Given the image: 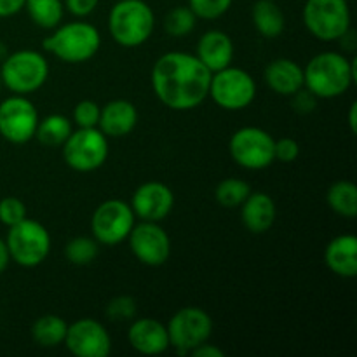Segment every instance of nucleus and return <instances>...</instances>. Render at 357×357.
<instances>
[{
    "instance_id": "nucleus-1",
    "label": "nucleus",
    "mask_w": 357,
    "mask_h": 357,
    "mask_svg": "<svg viewBox=\"0 0 357 357\" xmlns=\"http://www.w3.org/2000/svg\"><path fill=\"white\" fill-rule=\"evenodd\" d=\"M213 73L188 52H166L152 68V89L164 107L176 112L197 108L209 94Z\"/></svg>"
},
{
    "instance_id": "nucleus-2",
    "label": "nucleus",
    "mask_w": 357,
    "mask_h": 357,
    "mask_svg": "<svg viewBox=\"0 0 357 357\" xmlns=\"http://www.w3.org/2000/svg\"><path fill=\"white\" fill-rule=\"evenodd\" d=\"M357 61L349 59L340 52H321L316 54L303 68V87L319 100H331L347 93L356 82Z\"/></svg>"
},
{
    "instance_id": "nucleus-3",
    "label": "nucleus",
    "mask_w": 357,
    "mask_h": 357,
    "mask_svg": "<svg viewBox=\"0 0 357 357\" xmlns=\"http://www.w3.org/2000/svg\"><path fill=\"white\" fill-rule=\"evenodd\" d=\"M101 45V35L96 26L86 21H72L58 24L49 37L44 38L42 47L65 63L89 61L96 56Z\"/></svg>"
},
{
    "instance_id": "nucleus-4",
    "label": "nucleus",
    "mask_w": 357,
    "mask_h": 357,
    "mask_svg": "<svg viewBox=\"0 0 357 357\" xmlns=\"http://www.w3.org/2000/svg\"><path fill=\"white\" fill-rule=\"evenodd\" d=\"M155 28L152 7L143 0H119L108 16L112 38L122 47H139Z\"/></svg>"
},
{
    "instance_id": "nucleus-5",
    "label": "nucleus",
    "mask_w": 357,
    "mask_h": 357,
    "mask_svg": "<svg viewBox=\"0 0 357 357\" xmlns=\"http://www.w3.org/2000/svg\"><path fill=\"white\" fill-rule=\"evenodd\" d=\"M47 77V59L33 49H21L13 54H7L0 66L2 86L21 96H26V94L40 89Z\"/></svg>"
},
{
    "instance_id": "nucleus-6",
    "label": "nucleus",
    "mask_w": 357,
    "mask_h": 357,
    "mask_svg": "<svg viewBox=\"0 0 357 357\" xmlns=\"http://www.w3.org/2000/svg\"><path fill=\"white\" fill-rule=\"evenodd\" d=\"M6 244L10 260L21 267L33 268L47 258L51 251V236L42 223L24 218L23 222L9 227Z\"/></svg>"
},
{
    "instance_id": "nucleus-7",
    "label": "nucleus",
    "mask_w": 357,
    "mask_h": 357,
    "mask_svg": "<svg viewBox=\"0 0 357 357\" xmlns=\"http://www.w3.org/2000/svg\"><path fill=\"white\" fill-rule=\"evenodd\" d=\"M208 96L223 110L239 112L255 101L257 82L246 70L230 65L213 73Z\"/></svg>"
},
{
    "instance_id": "nucleus-8",
    "label": "nucleus",
    "mask_w": 357,
    "mask_h": 357,
    "mask_svg": "<svg viewBox=\"0 0 357 357\" xmlns=\"http://www.w3.org/2000/svg\"><path fill=\"white\" fill-rule=\"evenodd\" d=\"M307 30L323 42L338 40L351 30V9L347 0H307L303 7Z\"/></svg>"
},
{
    "instance_id": "nucleus-9",
    "label": "nucleus",
    "mask_w": 357,
    "mask_h": 357,
    "mask_svg": "<svg viewBox=\"0 0 357 357\" xmlns=\"http://www.w3.org/2000/svg\"><path fill=\"white\" fill-rule=\"evenodd\" d=\"M63 159L79 173L96 171L108 159V139L98 128H79L63 143Z\"/></svg>"
},
{
    "instance_id": "nucleus-10",
    "label": "nucleus",
    "mask_w": 357,
    "mask_h": 357,
    "mask_svg": "<svg viewBox=\"0 0 357 357\" xmlns=\"http://www.w3.org/2000/svg\"><path fill=\"white\" fill-rule=\"evenodd\" d=\"M166 328L169 347H173L178 356H190L195 347L211 338L213 321L206 310L199 307H185L173 314Z\"/></svg>"
},
{
    "instance_id": "nucleus-11",
    "label": "nucleus",
    "mask_w": 357,
    "mask_h": 357,
    "mask_svg": "<svg viewBox=\"0 0 357 357\" xmlns=\"http://www.w3.org/2000/svg\"><path fill=\"white\" fill-rule=\"evenodd\" d=\"M275 139L265 129L248 126L237 129L229 143V150L237 166L250 171H260L275 160Z\"/></svg>"
},
{
    "instance_id": "nucleus-12",
    "label": "nucleus",
    "mask_w": 357,
    "mask_h": 357,
    "mask_svg": "<svg viewBox=\"0 0 357 357\" xmlns=\"http://www.w3.org/2000/svg\"><path fill=\"white\" fill-rule=\"evenodd\" d=\"M135 227V213L131 204L121 199L105 201L94 209L91 218V230L98 244L115 246L128 239L129 232Z\"/></svg>"
},
{
    "instance_id": "nucleus-13",
    "label": "nucleus",
    "mask_w": 357,
    "mask_h": 357,
    "mask_svg": "<svg viewBox=\"0 0 357 357\" xmlns=\"http://www.w3.org/2000/svg\"><path fill=\"white\" fill-rule=\"evenodd\" d=\"M38 121L37 108L21 94H14L0 103V135L9 143L23 145L33 139Z\"/></svg>"
},
{
    "instance_id": "nucleus-14",
    "label": "nucleus",
    "mask_w": 357,
    "mask_h": 357,
    "mask_svg": "<svg viewBox=\"0 0 357 357\" xmlns=\"http://www.w3.org/2000/svg\"><path fill=\"white\" fill-rule=\"evenodd\" d=\"M132 255L149 267H160L171 255V239L159 222H142L128 236Z\"/></svg>"
},
{
    "instance_id": "nucleus-15",
    "label": "nucleus",
    "mask_w": 357,
    "mask_h": 357,
    "mask_svg": "<svg viewBox=\"0 0 357 357\" xmlns=\"http://www.w3.org/2000/svg\"><path fill=\"white\" fill-rule=\"evenodd\" d=\"M63 344L77 357H107L112 351L110 335L103 324L87 317L68 324Z\"/></svg>"
},
{
    "instance_id": "nucleus-16",
    "label": "nucleus",
    "mask_w": 357,
    "mask_h": 357,
    "mask_svg": "<svg viewBox=\"0 0 357 357\" xmlns=\"http://www.w3.org/2000/svg\"><path fill=\"white\" fill-rule=\"evenodd\" d=\"M174 206V194L160 181H146L139 185L131 199L135 216L142 222H162Z\"/></svg>"
},
{
    "instance_id": "nucleus-17",
    "label": "nucleus",
    "mask_w": 357,
    "mask_h": 357,
    "mask_svg": "<svg viewBox=\"0 0 357 357\" xmlns=\"http://www.w3.org/2000/svg\"><path fill=\"white\" fill-rule=\"evenodd\" d=\"M128 340L136 352L145 356H159L169 349L166 324L152 317L136 319L129 328Z\"/></svg>"
},
{
    "instance_id": "nucleus-18",
    "label": "nucleus",
    "mask_w": 357,
    "mask_h": 357,
    "mask_svg": "<svg viewBox=\"0 0 357 357\" xmlns=\"http://www.w3.org/2000/svg\"><path fill=\"white\" fill-rule=\"evenodd\" d=\"M199 61L211 73L232 65L234 44L232 38L222 30H209L199 38L197 54Z\"/></svg>"
},
{
    "instance_id": "nucleus-19",
    "label": "nucleus",
    "mask_w": 357,
    "mask_h": 357,
    "mask_svg": "<svg viewBox=\"0 0 357 357\" xmlns=\"http://www.w3.org/2000/svg\"><path fill=\"white\" fill-rule=\"evenodd\" d=\"M138 124V110L128 100H114L105 105L100 112L98 129L107 138L128 136Z\"/></svg>"
},
{
    "instance_id": "nucleus-20",
    "label": "nucleus",
    "mask_w": 357,
    "mask_h": 357,
    "mask_svg": "<svg viewBox=\"0 0 357 357\" xmlns=\"http://www.w3.org/2000/svg\"><path fill=\"white\" fill-rule=\"evenodd\" d=\"M324 264L338 278L352 279L357 275V239L351 234L337 236L324 250Z\"/></svg>"
},
{
    "instance_id": "nucleus-21",
    "label": "nucleus",
    "mask_w": 357,
    "mask_h": 357,
    "mask_svg": "<svg viewBox=\"0 0 357 357\" xmlns=\"http://www.w3.org/2000/svg\"><path fill=\"white\" fill-rule=\"evenodd\" d=\"M239 208L244 227L250 232L264 234L274 225L278 209L274 199L265 192H251Z\"/></svg>"
},
{
    "instance_id": "nucleus-22",
    "label": "nucleus",
    "mask_w": 357,
    "mask_h": 357,
    "mask_svg": "<svg viewBox=\"0 0 357 357\" xmlns=\"http://www.w3.org/2000/svg\"><path fill=\"white\" fill-rule=\"evenodd\" d=\"M265 82L274 93L291 96L303 87V68L293 59H274L265 68Z\"/></svg>"
},
{
    "instance_id": "nucleus-23",
    "label": "nucleus",
    "mask_w": 357,
    "mask_h": 357,
    "mask_svg": "<svg viewBox=\"0 0 357 357\" xmlns=\"http://www.w3.org/2000/svg\"><path fill=\"white\" fill-rule=\"evenodd\" d=\"M251 20L258 33L265 38L279 37L286 26L284 14L274 0H258L251 10Z\"/></svg>"
},
{
    "instance_id": "nucleus-24",
    "label": "nucleus",
    "mask_w": 357,
    "mask_h": 357,
    "mask_svg": "<svg viewBox=\"0 0 357 357\" xmlns=\"http://www.w3.org/2000/svg\"><path fill=\"white\" fill-rule=\"evenodd\" d=\"M68 323L56 314L40 316L31 326V338L40 347H58L65 342Z\"/></svg>"
},
{
    "instance_id": "nucleus-25",
    "label": "nucleus",
    "mask_w": 357,
    "mask_h": 357,
    "mask_svg": "<svg viewBox=\"0 0 357 357\" xmlns=\"http://www.w3.org/2000/svg\"><path fill=\"white\" fill-rule=\"evenodd\" d=\"M24 9L37 26L54 30L63 21L65 3L63 0H24Z\"/></svg>"
},
{
    "instance_id": "nucleus-26",
    "label": "nucleus",
    "mask_w": 357,
    "mask_h": 357,
    "mask_svg": "<svg viewBox=\"0 0 357 357\" xmlns=\"http://www.w3.org/2000/svg\"><path fill=\"white\" fill-rule=\"evenodd\" d=\"M326 201L337 215L344 216V218H356L357 216V187L352 181H335L328 188Z\"/></svg>"
},
{
    "instance_id": "nucleus-27",
    "label": "nucleus",
    "mask_w": 357,
    "mask_h": 357,
    "mask_svg": "<svg viewBox=\"0 0 357 357\" xmlns=\"http://www.w3.org/2000/svg\"><path fill=\"white\" fill-rule=\"evenodd\" d=\"M72 132V124L65 115L52 114L38 121L35 138L44 146H61Z\"/></svg>"
},
{
    "instance_id": "nucleus-28",
    "label": "nucleus",
    "mask_w": 357,
    "mask_h": 357,
    "mask_svg": "<svg viewBox=\"0 0 357 357\" xmlns=\"http://www.w3.org/2000/svg\"><path fill=\"white\" fill-rule=\"evenodd\" d=\"M250 194L251 187L248 181L239 180V178H225L216 187L215 199L223 208H239Z\"/></svg>"
},
{
    "instance_id": "nucleus-29",
    "label": "nucleus",
    "mask_w": 357,
    "mask_h": 357,
    "mask_svg": "<svg viewBox=\"0 0 357 357\" xmlns=\"http://www.w3.org/2000/svg\"><path fill=\"white\" fill-rule=\"evenodd\" d=\"M195 24H197V16L188 6L174 7L166 14V20H164V28H166L167 35L178 38L192 33Z\"/></svg>"
},
{
    "instance_id": "nucleus-30",
    "label": "nucleus",
    "mask_w": 357,
    "mask_h": 357,
    "mask_svg": "<svg viewBox=\"0 0 357 357\" xmlns=\"http://www.w3.org/2000/svg\"><path fill=\"white\" fill-rule=\"evenodd\" d=\"M98 253H100V246H98L96 239L91 237H73L68 244L65 246V257L72 265H89L91 261L96 260Z\"/></svg>"
},
{
    "instance_id": "nucleus-31",
    "label": "nucleus",
    "mask_w": 357,
    "mask_h": 357,
    "mask_svg": "<svg viewBox=\"0 0 357 357\" xmlns=\"http://www.w3.org/2000/svg\"><path fill=\"white\" fill-rule=\"evenodd\" d=\"M232 6V0H188V7L201 20H218Z\"/></svg>"
},
{
    "instance_id": "nucleus-32",
    "label": "nucleus",
    "mask_w": 357,
    "mask_h": 357,
    "mask_svg": "<svg viewBox=\"0 0 357 357\" xmlns=\"http://www.w3.org/2000/svg\"><path fill=\"white\" fill-rule=\"evenodd\" d=\"M105 312H107L108 319L115 321V323L129 321L136 316V300L128 295L115 296V298L108 302Z\"/></svg>"
},
{
    "instance_id": "nucleus-33",
    "label": "nucleus",
    "mask_w": 357,
    "mask_h": 357,
    "mask_svg": "<svg viewBox=\"0 0 357 357\" xmlns=\"http://www.w3.org/2000/svg\"><path fill=\"white\" fill-rule=\"evenodd\" d=\"M26 218V206L17 197H3L0 201V222L6 227H13Z\"/></svg>"
},
{
    "instance_id": "nucleus-34",
    "label": "nucleus",
    "mask_w": 357,
    "mask_h": 357,
    "mask_svg": "<svg viewBox=\"0 0 357 357\" xmlns=\"http://www.w3.org/2000/svg\"><path fill=\"white\" fill-rule=\"evenodd\" d=\"M100 105L91 100L79 101L73 108V121L79 128H98L100 122Z\"/></svg>"
},
{
    "instance_id": "nucleus-35",
    "label": "nucleus",
    "mask_w": 357,
    "mask_h": 357,
    "mask_svg": "<svg viewBox=\"0 0 357 357\" xmlns=\"http://www.w3.org/2000/svg\"><path fill=\"white\" fill-rule=\"evenodd\" d=\"M274 155L275 160H281V162H295L300 155V145L293 138L278 139L274 145Z\"/></svg>"
},
{
    "instance_id": "nucleus-36",
    "label": "nucleus",
    "mask_w": 357,
    "mask_h": 357,
    "mask_svg": "<svg viewBox=\"0 0 357 357\" xmlns=\"http://www.w3.org/2000/svg\"><path fill=\"white\" fill-rule=\"evenodd\" d=\"M291 107L296 114H310V112L316 110L317 107V98L310 93L309 89L302 87L300 91H296L295 94H291Z\"/></svg>"
},
{
    "instance_id": "nucleus-37",
    "label": "nucleus",
    "mask_w": 357,
    "mask_h": 357,
    "mask_svg": "<svg viewBox=\"0 0 357 357\" xmlns=\"http://www.w3.org/2000/svg\"><path fill=\"white\" fill-rule=\"evenodd\" d=\"M100 0H65V7L77 17H86L98 7Z\"/></svg>"
},
{
    "instance_id": "nucleus-38",
    "label": "nucleus",
    "mask_w": 357,
    "mask_h": 357,
    "mask_svg": "<svg viewBox=\"0 0 357 357\" xmlns=\"http://www.w3.org/2000/svg\"><path fill=\"white\" fill-rule=\"evenodd\" d=\"M190 356H194V357H223L225 356V352H223L222 349L216 347V345L204 342V344H201L199 347H195L194 351L190 352Z\"/></svg>"
},
{
    "instance_id": "nucleus-39",
    "label": "nucleus",
    "mask_w": 357,
    "mask_h": 357,
    "mask_svg": "<svg viewBox=\"0 0 357 357\" xmlns=\"http://www.w3.org/2000/svg\"><path fill=\"white\" fill-rule=\"evenodd\" d=\"M24 7V0H0V17H10Z\"/></svg>"
},
{
    "instance_id": "nucleus-40",
    "label": "nucleus",
    "mask_w": 357,
    "mask_h": 357,
    "mask_svg": "<svg viewBox=\"0 0 357 357\" xmlns=\"http://www.w3.org/2000/svg\"><path fill=\"white\" fill-rule=\"evenodd\" d=\"M9 261H10V255H9V250H7L6 241L0 239V274L6 272V268L9 267Z\"/></svg>"
},
{
    "instance_id": "nucleus-41",
    "label": "nucleus",
    "mask_w": 357,
    "mask_h": 357,
    "mask_svg": "<svg viewBox=\"0 0 357 357\" xmlns=\"http://www.w3.org/2000/svg\"><path fill=\"white\" fill-rule=\"evenodd\" d=\"M349 126H351V131L356 132L357 129V103L351 105V110H349Z\"/></svg>"
},
{
    "instance_id": "nucleus-42",
    "label": "nucleus",
    "mask_w": 357,
    "mask_h": 357,
    "mask_svg": "<svg viewBox=\"0 0 357 357\" xmlns=\"http://www.w3.org/2000/svg\"><path fill=\"white\" fill-rule=\"evenodd\" d=\"M6 56H7V47L2 44V42H0V59L3 61V59H6Z\"/></svg>"
},
{
    "instance_id": "nucleus-43",
    "label": "nucleus",
    "mask_w": 357,
    "mask_h": 357,
    "mask_svg": "<svg viewBox=\"0 0 357 357\" xmlns=\"http://www.w3.org/2000/svg\"><path fill=\"white\" fill-rule=\"evenodd\" d=\"M0 91H2V79H0Z\"/></svg>"
},
{
    "instance_id": "nucleus-44",
    "label": "nucleus",
    "mask_w": 357,
    "mask_h": 357,
    "mask_svg": "<svg viewBox=\"0 0 357 357\" xmlns=\"http://www.w3.org/2000/svg\"><path fill=\"white\" fill-rule=\"evenodd\" d=\"M274 2H278V0H274Z\"/></svg>"
}]
</instances>
